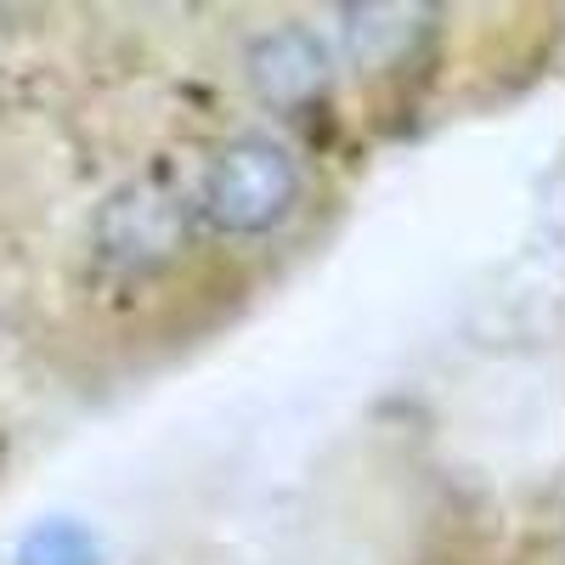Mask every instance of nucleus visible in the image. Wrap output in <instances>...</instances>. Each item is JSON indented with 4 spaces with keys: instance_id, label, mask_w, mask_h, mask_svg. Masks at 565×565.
Listing matches in <instances>:
<instances>
[{
    "instance_id": "nucleus-4",
    "label": "nucleus",
    "mask_w": 565,
    "mask_h": 565,
    "mask_svg": "<svg viewBox=\"0 0 565 565\" xmlns=\"http://www.w3.org/2000/svg\"><path fill=\"white\" fill-rule=\"evenodd\" d=\"M23 565H97V543H90L85 526L57 521V526H40L23 548Z\"/></svg>"
},
{
    "instance_id": "nucleus-3",
    "label": "nucleus",
    "mask_w": 565,
    "mask_h": 565,
    "mask_svg": "<svg viewBox=\"0 0 565 565\" xmlns=\"http://www.w3.org/2000/svg\"><path fill=\"white\" fill-rule=\"evenodd\" d=\"M249 79L271 108H306L328 90V45L306 23L266 29L249 45Z\"/></svg>"
},
{
    "instance_id": "nucleus-1",
    "label": "nucleus",
    "mask_w": 565,
    "mask_h": 565,
    "mask_svg": "<svg viewBox=\"0 0 565 565\" xmlns=\"http://www.w3.org/2000/svg\"><path fill=\"white\" fill-rule=\"evenodd\" d=\"M300 199H306V170L295 148L266 130L221 141L193 186V210L221 238H271L300 210Z\"/></svg>"
},
{
    "instance_id": "nucleus-2",
    "label": "nucleus",
    "mask_w": 565,
    "mask_h": 565,
    "mask_svg": "<svg viewBox=\"0 0 565 565\" xmlns=\"http://www.w3.org/2000/svg\"><path fill=\"white\" fill-rule=\"evenodd\" d=\"M186 215L159 186H119L90 221V255L114 277H148L181 255Z\"/></svg>"
}]
</instances>
